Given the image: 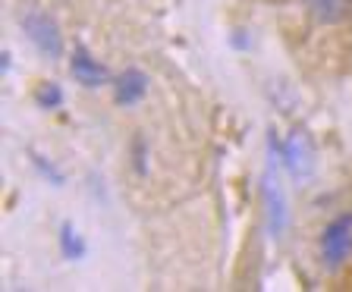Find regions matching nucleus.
<instances>
[{"mask_svg":"<svg viewBox=\"0 0 352 292\" xmlns=\"http://www.w3.org/2000/svg\"><path fill=\"white\" fill-rule=\"evenodd\" d=\"M277 135L271 132V157H267V170L261 179V198H264V214H267V233L274 242H280L286 236L289 227V211H286V192L280 186V173H277Z\"/></svg>","mask_w":352,"mask_h":292,"instance_id":"nucleus-1","label":"nucleus"},{"mask_svg":"<svg viewBox=\"0 0 352 292\" xmlns=\"http://www.w3.org/2000/svg\"><path fill=\"white\" fill-rule=\"evenodd\" d=\"M277 151L293 179H308L315 173V145H311L305 129H293L283 139V145H277Z\"/></svg>","mask_w":352,"mask_h":292,"instance_id":"nucleus-2","label":"nucleus"},{"mask_svg":"<svg viewBox=\"0 0 352 292\" xmlns=\"http://www.w3.org/2000/svg\"><path fill=\"white\" fill-rule=\"evenodd\" d=\"M22 32H25V38H29L47 60H57L60 54H63V38H60L57 22H54L51 16L32 10V13L22 16Z\"/></svg>","mask_w":352,"mask_h":292,"instance_id":"nucleus-3","label":"nucleus"},{"mask_svg":"<svg viewBox=\"0 0 352 292\" xmlns=\"http://www.w3.org/2000/svg\"><path fill=\"white\" fill-rule=\"evenodd\" d=\"M352 251V214L330 220L321 233V261L327 267H340Z\"/></svg>","mask_w":352,"mask_h":292,"instance_id":"nucleus-4","label":"nucleus"},{"mask_svg":"<svg viewBox=\"0 0 352 292\" xmlns=\"http://www.w3.org/2000/svg\"><path fill=\"white\" fill-rule=\"evenodd\" d=\"M69 73H73V79L79 82V85H85V88H101L104 82L110 79V76H107V66H104L101 60L91 57L85 47H76V51H73V60H69Z\"/></svg>","mask_w":352,"mask_h":292,"instance_id":"nucleus-5","label":"nucleus"},{"mask_svg":"<svg viewBox=\"0 0 352 292\" xmlns=\"http://www.w3.org/2000/svg\"><path fill=\"white\" fill-rule=\"evenodd\" d=\"M148 91V76L142 69H123V73L113 79V101L120 107H132L139 104Z\"/></svg>","mask_w":352,"mask_h":292,"instance_id":"nucleus-6","label":"nucleus"},{"mask_svg":"<svg viewBox=\"0 0 352 292\" xmlns=\"http://www.w3.org/2000/svg\"><path fill=\"white\" fill-rule=\"evenodd\" d=\"M305 7L324 25H337L352 16V0H305Z\"/></svg>","mask_w":352,"mask_h":292,"instance_id":"nucleus-7","label":"nucleus"},{"mask_svg":"<svg viewBox=\"0 0 352 292\" xmlns=\"http://www.w3.org/2000/svg\"><path fill=\"white\" fill-rule=\"evenodd\" d=\"M60 251H63L66 261H79V258L85 255V242L76 233L73 223H63V227H60Z\"/></svg>","mask_w":352,"mask_h":292,"instance_id":"nucleus-8","label":"nucleus"},{"mask_svg":"<svg viewBox=\"0 0 352 292\" xmlns=\"http://www.w3.org/2000/svg\"><path fill=\"white\" fill-rule=\"evenodd\" d=\"M35 104L41 110L60 107V104H63V88H60L57 82H41V85H38V91H35Z\"/></svg>","mask_w":352,"mask_h":292,"instance_id":"nucleus-9","label":"nucleus"},{"mask_svg":"<svg viewBox=\"0 0 352 292\" xmlns=\"http://www.w3.org/2000/svg\"><path fill=\"white\" fill-rule=\"evenodd\" d=\"M32 164H35V170L38 173L44 176V179H47V183L51 186H63V173H60V170H54L51 164L44 161V157H38V154H32Z\"/></svg>","mask_w":352,"mask_h":292,"instance_id":"nucleus-10","label":"nucleus"}]
</instances>
